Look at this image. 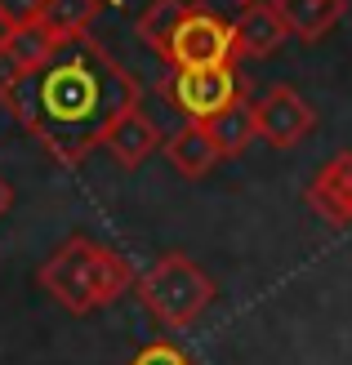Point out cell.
<instances>
[{"label": "cell", "instance_id": "obj_8", "mask_svg": "<svg viewBox=\"0 0 352 365\" xmlns=\"http://www.w3.org/2000/svg\"><path fill=\"white\" fill-rule=\"evenodd\" d=\"M290 41L286 18L276 9V0H258V5H246L241 18L232 23V45H236V63L241 58H268Z\"/></svg>", "mask_w": 352, "mask_h": 365}, {"label": "cell", "instance_id": "obj_15", "mask_svg": "<svg viewBox=\"0 0 352 365\" xmlns=\"http://www.w3.org/2000/svg\"><path fill=\"white\" fill-rule=\"evenodd\" d=\"M206 130H210V138H214V148L223 152V160H228V156H241V152H246L250 143L258 138V134H254V103L241 98V103L228 107L218 120H210Z\"/></svg>", "mask_w": 352, "mask_h": 365}, {"label": "cell", "instance_id": "obj_5", "mask_svg": "<svg viewBox=\"0 0 352 365\" xmlns=\"http://www.w3.org/2000/svg\"><path fill=\"white\" fill-rule=\"evenodd\" d=\"M165 98H170L192 125H210L246 98L236 67H210V71H170L165 76Z\"/></svg>", "mask_w": 352, "mask_h": 365}, {"label": "cell", "instance_id": "obj_20", "mask_svg": "<svg viewBox=\"0 0 352 365\" xmlns=\"http://www.w3.org/2000/svg\"><path fill=\"white\" fill-rule=\"evenodd\" d=\"M232 5H241V9H246V5H258V0H232Z\"/></svg>", "mask_w": 352, "mask_h": 365}, {"label": "cell", "instance_id": "obj_6", "mask_svg": "<svg viewBox=\"0 0 352 365\" xmlns=\"http://www.w3.org/2000/svg\"><path fill=\"white\" fill-rule=\"evenodd\" d=\"M317 130V107H312L294 85H268L254 103V134L276 152H290Z\"/></svg>", "mask_w": 352, "mask_h": 365}, {"label": "cell", "instance_id": "obj_17", "mask_svg": "<svg viewBox=\"0 0 352 365\" xmlns=\"http://www.w3.org/2000/svg\"><path fill=\"white\" fill-rule=\"evenodd\" d=\"M41 14H45V0H0L5 27H31V23H41Z\"/></svg>", "mask_w": 352, "mask_h": 365}, {"label": "cell", "instance_id": "obj_9", "mask_svg": "<svg viewBox=\"0 0 352 365\" xmlns=\"http://www.w3.org/2000/svg\"><path fill=\"white\" fill-rule=\"evenodd\" d=\"M165 148V160H170V170L178 174V178H206V174H214L218 165H223V152L214 148V138H210V130L206 125H178V130L161 143Z\"/></svg>", "mask_w": 352, "mask_h": 365}, {"label": "cell", "instance_id": "obj_10", "mask_svg": "<svg viewBox=\"0 0 352 365\" xmlns=\"http://www.w3.org/2000/svg\"><path fill=\"white\" fill-rule=\"evenodd\" d=\"M103 148L112 152V160H116L121 170H139L143 160L161 148V125L147 116L143 103H139V107H129V112L112 125V130H107Z\"/></svg>", "mask_w": 352, "mask_h": 365}, {"label": "cell", "instance_id": "obj_14", "mask_svg": "<svg viewBox=\"0 0 352 365\" xmlns=\"http://www.w3.org/2000/svg\"><path fill=\"white\" fill-rule=\"evenodd\" d=\"M188 5L192 0H147V9L139 14V41L152 49V53H161L165 58V49H170V36H174V27L183 23V14H188Z\"/></svg>", "mask_w": 352, "mask_h": 365}, {"label": "cell", "instance_id": "obj_11", "mask_svg": "<svg viewBox=\"0 0 352 365\" xmlns=\"http://www.w3.org/2000/svg\"><path fill=\"white\" fill-rule=\"evenodd\" d=\"M276 9H281V18H286L290 41L317 45L343 23L348 0H276Z\"/></svg>", "mask_w": 352, "mask_h": 365}, {"label": "cell", "instance_id": "obj_3", "mask_svg": "<svg viewBox=\"0 0 352 365\" xmlns=\"http://www.w3.org/2000/svg\"><path fill=\"white\" fill-rule=\"evenodd\" d=\"M139 299L143 307L152 312L156 325H165V330H192V325L210 312V303H214V277L206 267H201L196 259H188V254H161V259L139 272Z\"/></svg>", "mask_w": 352, "mask_h": 365}, {"label": "cell", "instance_id": "obj_16", "mask_svg": "<svg viewBox=\"0 0 352 365\" xmlns=\"http://www.w3.org/2000/svg\"><path fill=\"white\" fill-rule=\"evenodd\" d=\"M129 365H196V361L183 352L178 343L156 339V343H147V348H139L134 356H129Z\"/></svg>", "mask_w": 352, "mask_h": 365}, {"label": "cell", "instance_id": "obj_19", "mask_svg": "<svg viewBox=\"0 0 352 365\" xmlns=\"http://www.w3.org/2000/svg\"><path fill=\"white\" fill-rule=\"evenodd\" d=\"M5 36H9V27H5V18H0V45H5Z\"/></svg>", "mask_w": 352, "mask_h": 365}, {"label": "cell", "instance_id": "obj_7", "mask_svg": "<svg viewBox=\"0 0 352 365\" xmlns=\"http://www.w3.org/2000/svg\"><path fill=\"white\" fill-rule=\"evenodd\" d=\"M303 200L330 227H352V152L330 156L303 187Z\"/></svg>", "mask_w": 352, "mask_h": 365}, {"label": "cell", "instance_id": "obj_2", "mask_svg": "<svg viewBox=\"0 0 352 365\" xmlns=\"http://www.w3.org/2000/svg\"><path fill=\"white\" fill-rule=\"evenodd\" d=\"M41 289L63 303L71 317H89L99 307L116 303L125 289H134L139 272L129 267L125 254H116L112 245H99L89 236H67V241L49 254L36 272Z\"/></svg>", "mask_w": 352, "mask_h": 365}, {"label": "cell", "instance_id": "obj_12", "mask_svg": "<svg viewBox=\"0 0 352 365\" xmlns=\"http://www.w3.org/2000/svg\"><path fill=\"white\" fill-rule=\"evenodd\" d=\"M54 49H59V41H54L41 23H31V27H9L5 45H0V63H5L9 76H27V71H36Z\"/></svg>", "mask_w": 352, "mask_h": 365}, {"label": "cell", "instance_id": "obj_4", "mask_svg": "<svg viewBox=\"0 0 352 365\" xmlns=\"http://www.w3.org/2000/svg\"><path fill=\"white\" fill-rule=\"evenodd\" d=\"M170 71H210V67H232L236 45H232V23L218 9H210L206 0H192L183 23L170 36L165 49Z\"/></svg>", "mask_w": 352, "mask_h": 365}, {"label": "cell", "instance_id": "obj_13", "mask_svg": "<svg viewBox=\"0 0 352 365\" xmlns=\"http://www.w3.org/2000/svg\"><path fill=\"white\" fill-rule=\"evenodd\" d=\"M99 14H103V0H45L41 27H45L59 45H67V41H81V36H89V27H94Z\"/></svg>", "mask_w": 352, "mask_h": 365}, {"label": "cell", "instance_id": "obj_18", "mask_svg": "<svg viewBox=\"0 0 352 365\" xmlns=\"http://www.w3.org/2000/svg\"><path fill=\"white\" fill-rule=\"evenodd\" d=\"M9 210H14V187L5 182V174H0V218H5Z\"/></svg>", "mask_w": 352, "mask_h": 365}, {"label": "cell", "instance_id": "obj_1", "mask_svg": "<svg viewBox=\"0 0 352 365\" xmlns=\"http://www.w3.org/2000/svg\"><path fill=\"white\" fill-rule=\"evenodd\" d=\"M0 98L14 120L63 165H81L94 148H103L107 130L129 107L143 103L139 81L94 36L59 45L27 76H5Z\"/></svg>", "mask_w": 352, "mask_h": 365}]
</instances>
